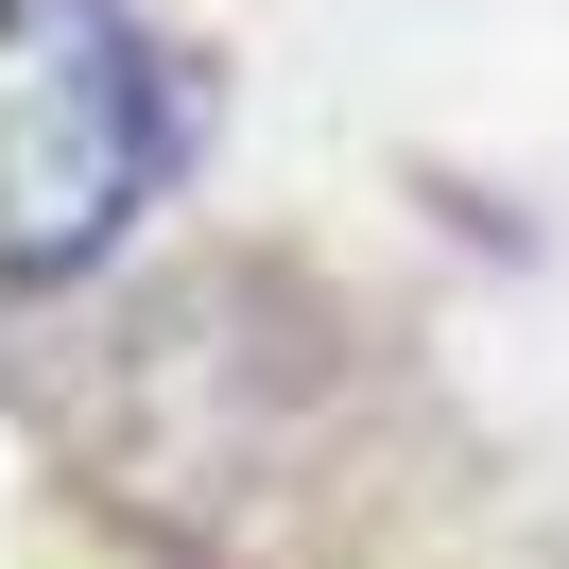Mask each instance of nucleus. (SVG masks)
Returning a JSON list of instances; mask_svg holds the SVG:
<instances>
[{"label":"nucleus","instance_id":"nucleus-1","mask_svg":"<svg viewBox=\"0 0 569 569\" xmlns=\"http://www.w3.org/2000/svg\"><path fill=\"white\" fill-rule=\"evenodd\" d=\"M18 18V87H0V173H18V277H70L121 242L156 190V52L104 0H0Z\"/></svg>","mask_w":569,"mask_h":569}]
</instances>
